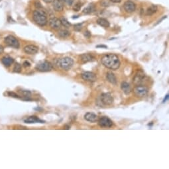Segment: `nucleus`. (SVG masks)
<instances>
[{"label":"nucleus","instance_id":"f257e3e1","mask_svg":"<svg viewBox=\"0 0 169 169\" xmlns=\"http://www.w3.org/2000/svg\"><path fill=\"white\" fill-rule=\"evenodd\" d=\"M101 63L106 68L112 71L118 70L121 64L119 57L115 54H108L104 56L101 58Z\"/></svg>","mask_w":169,"mask_h":169},{"label":"nucleus","instance_id":"f03ea898","mask_svg":"<svg viewBox=\"0 0 169 169\" xmlns=\"http://www.w3.org/2000/svg\"><path fill=\"white\" fill-rule=\"evenodd\" d=\"M32 19L37 25L42 26V27L47 24V15L43 10H39V9L37 10H35L33 11V14H32Z\"/></svg>","mask_w":169,"mask_h":169},{"label":"nucleus","instance_id":"7ed1b4c3","mask_svg":"<svg viewBox=\"0 0 169 169\" xmlns=\"http://www.w3.org/2000/svg\"><path fill=\"white\" fill-rule=\"evenodd\" d=\"M58 66L64 71H68L71 69L74 64V60L69 57H65L58 60Z\"/></svg>","mask_w":169,"mask_h":169},{"label":"nucleus","instance_id":"20e7f679","mask_svg":"<svg viewBox=\"0 0 169 169\" xmlns=\"http://www.w3.org/2000/svg\"><path fill=\"white\" fill-rule=\"evenodd\" d=\"M53 64L50 62L46 60L40 61L35 66V69L41 72H50L53 70Z\"/></svg>","mask_w":169,"mask_h":169},{"label":"nucleus","instance_id":"39448f33","mask_svg":"<svg viewBox=\"0 0 169 169\" xmlns=\"http://www.w3.org/2000/svg\"><path fill=\"white\" fill-rule=\"evenodd\" d=\"M133 92L137 97H143L147 95L149 90L145 86L137 85L134 88Z\"/></svg>","mask_w":169,"mask_h":169},{"label":"nucleus","instance_id":"423d86ee","mask_svg":"<svg viewBox=\"0 0 169 169\" xmlns=\"http://www.w3.org/2000/svg\"><path fill=\"white\" fill-rule=\"evenodd\" d=\"M100 101L104 106H110L114 103V97L110 93H104L100 96Z\"/></svg>","mask_w":169,"mask_h":169},{"label":"nucleus","instance_id":"0eeeda50","mask_svg":"<svg viewBox=\"0 0 169 169\" xmlns=\"http://www.w3.org/2000/svg\"><path fill=\"white\" fill-rule=\"evenodd\" d=\"M5 43L6 45L10 47L15 48V49H19L20 46L19 41L14 36L8 35L5 38Z\"/></svg>","mask_w":169,"mask_h":169},{"label":"nucleus","instance_id":"6e6552de","mask_svg":"<svg viewBox=\"0 0 169 169\" xmlns=\"http://www.w3.org/2000/svg\"><path fill=\"white\" fill-rule=\"evenodd\" d=\"M145 80H146V74L141 70L137 71V73L135 74L133 79V82L136 85H141L145 81Z\"/></svg>","mask_w":169,"mask_h":169},{"label":"nucleus","instance_id":"1a4fd4ad","mask_svg":"<svg viewBox=\"0 0 169 169\" xmlns=\"http://www.w3.org/2000/svg\"><path fill=\"white\" fill-rule=\"evenodd\" d=\"M98 124L101 127H111L113 125V121L107 117H101L98 119Z\"/></svg>","mask_w":169,"mask_h":169},{"label":"nucleus","instance_id":"9d476101","mask_svg":"<svg viewBox=\"0 0 169 169\" xmlns=\"http://www.w3.org/2000/svg\"><path fill=\"white\" fill-rule=\"evenodd\" d=\"M82 78L87 82H96L97 80V76L94 73L92 72H84L81 74Z\"/></svg>","mask_w":169,"mask_h":169},{"label":"nucleus","instance_id":"9b49d317","mask_svg":"<svg viewBox=\"0 0 169 169\" xmlns=\"http://www.w3.org/2000/svg\"><path fill=\"white\" fill-rule=\"evenodd\" d=\"M23 51L27 54H35L39 52V47L34 45H29L23 48Z\"/></svg>","mask_w":169,"mask_h":169},{"label":"nucleus","instance_id":"f8f14e48","mask_svg":"<svg viewBox=\"0 0 169 169\" xmlns=\"http://www.w3.org/2000/svg\"><path fill=\"white\" fill-rule=\"evenodd\" d=\"M49 25L52 29H60L62 24H61L60 19L57 17H53L49 20Z\"/></svg>","mask_w":169,"mask_h":169},{"label":"nucleus","instance_id":"ddd939ff","mask_svg":"<svg viewBox=\"0 0 169 169\" xmlns=\"http://www.w3.org/2000/svg\"><path fill=\"white\" fill-rule=\"evenodd\" d=\"M123 8L125 10L126 12L133 13L135 11V9H136V6H135V3L131 1H127L125 2L124 5H123Z\"/></svg>","mask_w":169,"mask_h":169},{"label":"nucleus","instance_id":"4468645a","mask_svg":"<svg viewBox=\"0 0 169 169\" xmlns=\"http://www.w3.org/2000/svg\"><path fill=\"white\" fill-rule=\"evenodd\" d=\"M84 118H85L86 120L89 122H91V123L97 122L99 119L98 116L96 114L91 112H88L87 114H86L85 115H84Z\"/></svg>","mask_w":169,"mask_h":169},{"label":"nucleus","instance_id":"2eb2a0df","mask_svg":"<svg viewBox=\"0 0 169 169\" xmlns=\"http://www.w3.org/2000/svg\"><path fill=\"white\" fill-rule=\"evenodd\" d=\"M53 8L57 11H62L64 9V5L61 0H54L53 2Z\"/></svg>","mask_w":169,"mask_h":169},{"label":"nucleus","instance_id":"dca6fc26","mask_svg":"<svg viewBox=\"0 0 169 169\" xmlns=\"http://www.w3.org/2000/svg\"><path fill=\"white\" fill-rule=\"evenodd\" d=\"M80 60L82 63H87L94 60L95 57L90 54H83L80 56Z\"/></svg>","mask_w":169,"mask_h":169},{"label":"nucleus","instance_id":"f3484780","mask_svg":"<svg viewBox=\"0 0 169 169\" xmlns=\"http://www.w3.org/2000/svg\"><path fill=\"white\" fill-rule=\"evenodd\" d=\"M2 62L6 67H10L14 62V59L10 56H5L2 58Z\"/></svg>","mask_w":169,"mask_h":169},{"label":"nucleus","instance_id":"a211bd4d","mask_svg":"<svg viewBox=\"0 0 169 169\" xmlns=\"http://www.w3.org/2000/svg\"><path fill=\"white\" fill-rule=\"evenodd\" d=\"M25 123H43V121L41 120L39 118L35 115H32V116H29L28 118L24 119Z\"/></svg>","mask_w":169,"mask_h":169},{"label":"nucleus","instance_id":"6ab92c4d","mask_svg":"<svg viewBox=\"0 0 169 169\" xmlns=\"http://www.w3.org/2000/svg\"><path fill=\"white\" fill-rule=\"evenodd\" d=\"M106 78H107V81L110 83H111V84H114V85H116L117 84L118 80H117L116 76L111 72H107V74H106Z\"/></svg>","mask_w":169,"mask_h":169},{"label":"nucleus","instance_id":"aec40b11","mask_svg":"<svg viewBox=\"0 0 169 169\" xmlns=\"http://www.w3.org/2000/svg\"><path fill=\"white\" fill-rule=\"evenodd\" d=\"M121 88L122 91L123 93L126 95H128L131 93V88L129 84L126 82H123L121 84Z\"/></svg>","mask_w":169,"mask_h":169},{"label":"nucleus","instance_id":"412c9836","mask_svg":"<svg viewBox=\"0 0 169 169\" xmlns=\"http://www.w3.org/2000/svg\"><path fill=\"white\" fill-rule=\"evenodd\" d=\"M97 23L101 27H105V28H107L110 27V23L107 19H104V18H100L97 19Z\"/></svg>","mask_w":169,"mask_h":169},{"label":"nucleus","instance_id":"4be33fe9","mask_svg":"<svg viewBox=\"0 0 169 169\" xmlns=\"http://www.w3.org/2000/svg\"><path fill=\"white\" fill-rule=\"evenodd\" d=\"M96 8H95V6L93 3H91V4L88 5L84 10H83V13L84 14H90L94 12Z\"/></svg>","mask_w":169,"mask_h":169},{"label":"nucleus","instance_id":"5701e85b","mask_svg":"<svg viewBox=\"0 0 169 169\" xmlns=\"http://www.w3.org/2000/svg\"><path fill=\"white\" fill-rule=\"evenodd\" d=\"M157 6H154V5H152L150 7H148L147 10L146 11V15H152L154 13H155L157 11Z\"/></svg>","mask_w":169,"mask_h":169},{"label":"nucleus","instance_id":"b1692460","mask_svg":"<svg viewBox=\"0 0 169 169\" xmlns=\"http://www.w3.org/2000/svg\"><path fill=\"white\" fill-rule=\"evenodd\" d=\"M58 35L62 38H66V37H69L71 33L66 29H60V31H58Z\"/></svg>","mask_w":169,"mask_h":169},{"label":"nucleus","instance_id":"393cba45","mask_svg":"<svg viewBox=\"0 0 169 169\" xmlns=\"http://www.w3.org/2000/svg\"><path fill=\"white\" fill-rule=\"evenodd\" d=\"M60 21H61V24H62V25H63L64 27H66V28H69V27L71 26V24L70 23V22L68 21L66 18L64 17L61 18Z\"/></svg>","mask_w":169,"mask_h":169},{"label":"nucleus","instance_id":"a878e982","mask_svg":"<svg viewBox=\"0 0 169 169\" xmlns=\"http://www.w3.org/2000/svg\"><path fill=\"white\" fill-rule=\"evenodd\" d=\"M21 66L19 63L16 62L15 64L14 65L13 72H16V73H19V72H21Z\"/></svg>","mask_w":169,"mask_h":169},{"label":"nucleus","instance_id":"bb28decb","mask_svg":"<svg viewBox=\"0 0 169 169\" xmlns=\"http://www.w3.org/2000/svg\"><path fill=\"white\" fill-rule=\"evenodd\" d=\"M81 7H82V3L80 2H78L73 7V10L75 11H80V9H81Z\"/></svg>","mask_w":169,"mask_h":169},{"label":"nucleus","instance_id":"cd10ccee","mask_svg":"<svg viewBox=\"0 0 169 169\" xmlns=\"http://www.w3.org/2000/svg\"><path fill=\"white\" fill-rule=\"evenodd\" d=\"M20 92L21 93V94L23 95L24 97H29L31 96V92H29V91H27V90H22V91H20Z\"/></svg>","mask_w":169,"mask_h":169},{"label":"nucleus","instance_id":"c85d7f7f","mask_svg":"<svg viewBox=\"0 0 169 169\" xmlns=\"http://www.w3.org/2000/svg\"><path fill=\"white\" fill-rule=\"evenodd\" d=\"M8 95L10 96V97H15V98H21L20 96H18L17 94H16V93H15V92H8Z\"/></svg>","mask_w":169,"mask_h":169},{"label":"nucleus","instance_id":"c756f323","mask_svg":"<svg viewBox=\"0 0 169 169\" xmlns=\"http://www.w3.org/2000/svg\"><path fill=\"white\" fill-rule=\"evenodd\" d=\"M82 28V25L80 24V23H78V24H76L74 25V29L76 31H81Z\"/></svg>","mask_w":169,"mask_h":169},{"label":"nucleus","instance_id":"7c9ffc66","mask_svg":"<svg viewBox=\"0 0 169 169\" xmlns=\"http://www.w3.org/2000/svg\"><path fill=\"white\" fill-rule=\"evenodd\" d=\"M23 66L25 68H29L31 66V63L29 62H28V61H25L23 64Z\"/></svg>","mask_w":169,"mask_h":169},{"label":"nucleus","instance_id":"2f4dec72","mask_svg":"<svg viewBox=\"0 0 169 169\" xmlns=\"http://www.w3.org/2000/svg\"><path fill=\"white\" fill-rule=\"evenodd\" d=\"M84 36H85V37H86V38L90 39V37H91V33L90 32V31H86L85 32H84Z\"/></svg>","mask_w":169,"mask_h":169},{"label":"nucleus","instance_id":"473e14b6","mask_svg":"<svg viewBox=\"0 0 169 169\" xmlns=\"http://www.w3.org/2000/svg\"><path fill=\"white\" fill-rule=\"evenodd\" d=\"M63 1L68 5H71L73 2V0H63Z\"/></svg>","mask_w":169,"mask_h":169},{"label":"nucleus","instance_id":"72a5a7b5","mask_svg":"<svg viewBox=\"0 0 169 169\" xmlns=\"http://www.w3.org/2000/svg\"><path fill=\"white\" fill-rule=\"evenodd\" d=\"M35 7H37V8H41V4L40 3V2H39V1H37V2H35Z\"/></svg>","mask_w":169,"mask_h":169},{"label":"nucleus","instance_id":"f704fd0d","mask_svg":"<svg viewBox=\"0 0 169 169\" xmlns=\"http://www.w3.org/2000/svg\"><path fill=\"white\" fill-rule=\"evenodd\" d=\"M3 52H4V48L3 46L0 45V54H2Z\"/></svg>","mask_w":169,"mask_h":169},{"label":"nucleus","instance_id":"c9c22d12","mask_svg":"<svg viewBox=\"0 0 169 169\" xmlns=\"http://www.w3.org/2000/svg\"><path fill=\"white\" fill-rule=\"evenodd\" d=\"M113 3H120L121 2V0H110Z\"/></svg>","mask_w":169,"mask_h":169},{"label":"nucleus","instance_id":"e433bc0d","mask_svg":"<svg viewBox=\"0 0 169 169\" xmlns=\"http://www.w3.org/2000/svg\"><path fill=\"white\" fill-rule=\"evenodd\" d=\"M43 1L45 2V3H52L54 0H43Z\"/></svg>","mask_w":169,"mask_h":169},{"label":"nucleus","instance_id":"4c0bfd02","mask_svg":"<svg viewBox=\"0 0 169 169\" xmlns=\"http://www.w3.org/2000/svg\"><path fill=\"white\" fill-rule=\"evenodd\" d=\"M168 97H169V96H168V94H167L166 96V97H165V99H164V100H163V102H166V100H168Z\"/></svg>","mask_w":169,"mask_h":169},{"label":"nucleus","instance_id":"58836bf2","mask_svg":"<svg viewBox=\"0 0 169 169\" xmlns=\"http://www.w3.org/2000/svg\"><path fill=\"white\" fill-rule=\"evenodd\" d=\"M97 47H104V48H107V46H105V45H98V46H97Z\"/></svg>","mask_w":169,"mask_h":169}]
</instances>
